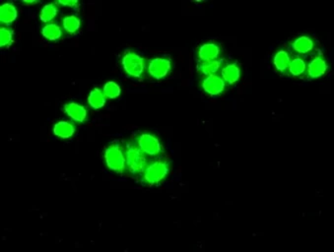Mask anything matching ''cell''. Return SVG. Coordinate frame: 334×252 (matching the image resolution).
I'll return each instance as SVG.
<instances>
[{"mask_svg": "<svg viewBox=\"0 0 334 252\" xmlns=\"http://www.w3.org/2000/svg\"><path fill=\"white\" fill-rule=\"evenodd\" d=\"M169 171V163L163 160H157L146 167L143 172V178L148 185H156L167 177Z\"/></svg>", "mask_w": 334, "mask_h": 252, "instance_id": "cell-1", "label": "cell"}, {"mask_svg": "<svg viewBox=\"0 0 334 252\" xmlns=\"http://www.w3.org/2000/svg\"><path fill=\"white\" fill-rule=\"evenodd\" d=\"M105 161L108 168L117 173H122L126 168V156L122 147L117 143L111 144L106 149Z\"/></svg>", "mask_w": 334, "mask_h": 252, "instance_id": "cell-2", "label": "cell"}, {"mask_svg": "<svg viewBox=\"0 0 334 252\" xmlns=\"http://www.w3.org/2000/svg\"><path fill=\"white\" fill-rule=\"evenodd\" d=\"M125 73L135 79H141L145 71V60L134 51H127L121 60Z\"/></svg>", "mask_w": 334, "mask_h": 252, "instance_id": "cell-3", "label": "cell"}, {"mask_svg": "<svg viewBox=\"0 0 334 252\" xmlns=\"http://www.w3.org/2000/svg\"><path fill=\"white\" fill-rule=\"evenodd\" d=\"M125 156H126V167L128 168L129 171L132 174H140L144 172L147 167L146 158L137 146L131 143L127 144Z\"/></svg>", "mask_w": 334, "mask_h": 252, "instance_id": "cell-4", "label": "cell"}, {"mask_svg": "<svg viewBox=\"0 0 334 252\" xmlns=\"http://www.w3.org/2000/svg\"><path fill=\"white\" fill-rule=\"evenodd\" d=\"M137 147L144 155L157 157L163 153V146L159 139L150 133H141L137 138Z\"/></svg>", "mask_w": 334, "mask_h": 252, "instance_id": "cell-5", "label": "cell"}, {"mask_svg": "<svg viewBox=\"0 0 334 252\" xmlns=\"http://www.w3.org/2000/svg\"><path fill=\"white\" fill-rule=\"evenodd\" d=\"M172 70L171 59L165 56L155 57L149 62L148 71L149 74L156 80L165 78Z\"/></svg>", "mask_w": 334, "mask_h": 252, "instance_id": "cell-6", "label": "cell"}, {"mask_svg": "<svg viewBox=\"0 0 334 252\" xmlns=\"http://www.w3.org/2000/svg\"><path fill=\"white\" fill-rule=\"evenodd\" d=\"M202 88L208 95L212 97H217L225 91L226 83L223 80L222 77L217 74L209 75L206 76V78L202 81Z\"/></svg>", "mask_w": 334, "mask_h": 252, "instance_id": "cell-7", "label": "cell"}, {"mask_svg": "<svg viewBox=\"0 0 334 252\" xmlns=\"http://www.w3.org/2000/svg\"><path fill=\"white\" fill-rule=\"evenodd\" d=\"M329 69V64L327 60L319 55L311 60L308 66V76L312 79H318L323 77Z\"/></svg>", "mask_w": 334, "mask_h": 252, "instance_id": "cell-8", "label": "cell"}, {"mask_svg": "<svg viewBox=\"0 0 334 252\" xmlns=\"http://www.w3.org/2000/svg\"><path fill=\"white\" fill-rule=\"evenodd\" d=\"M221 53L220 46L215 42H207L202 44L198 49V58L201 62L212 61L218 59Z\"/></svg>", "mask_w": 334, "mask_h": 252, "instance_id": "cell-9", "label": "cell"}, {"mask_svg": "<svg viewBox=\"0 0 334 252\" xmlns=\"http://www.w3.org/2000/svg\"><path fill=\"white\" fill-rule=\"evenodd\" d=\"M64 112L76 123H83L87 118V111L84 107L76 103H68L64 106Z\"/></svg>", "mask_w": 334, "mask_h": 252, "instance_id": "cell-10", "label": "cell"}, {"mask_svg": "<svg viewBox=\"0 0 334 252\" xmlns=\"http://www.w3.org/2000/svg\"><path fill=\"white\" fill-rule=\"evenodd\" d=\"M221 75L226 84L234 85L240 78V68L236 63H229L223 67Z\"/></svg>", "mask_w": 334, "mask_h": 252, "instance_id": "cell-11", "label": "cell"}, {"mask_svg": "<svg viewBox=\"0 0 334 252\" xmlns=\"http://www.w3.org/2000/svg\"><path fill=\"white\" fill-rule=\"evenodd\" d=\"M292 49L299 54H307L315 47L314 41L307 36H301L292 42Z\"/></svg>", "mask_w": 334, "mask_h": 252, "instance_id": "cell-12", "label": "cell"}, {"mask_svg": "<svg viewBox=\"0 0 334 252\" xmlns=\"http://www.w3.org/2000/svg\"><path fill=\"white\" fill-rule=\"evenodd\" d=\"M18 16L16 7L11 3H4L0 7V21L3 24L13 23Z\"/></svg>", "mask_w": 334, "mask_h": 252, "instance_id": "cell-13", "label": "cell"}, {"mask_svg": "<svg viewBox=\"0 0 334 252\" xmlns=\"http://www.w3.org/2000/svg\"><path fill=\"white\" fill-rule=\"evenodd\" d=\"M223 59H216L212 61H206V62H200L198 64L197 70L199 73L209 76V75H214L216 74L222 67Z\"/></svg>", "mask_w": 334, "mask_h": 252, "instance_id": "cell-14", "label": "cell"}, {"mask_svg": "<svg viewBox=\"0 0 334 252\" xmlns=\"http://www.w3.org/2000/svg\"><path fill=\"white\" fill-rule=\"evenodd\" d=\"M75 133V127L68 122H59L53 126V134L62 139H68Z\"/></svg>", "mask_w": 334, "mask_h": 252, "instance_id": "cell-15", "label": "cell"}, {"mask_svg": "<svg viewBox=\"0 0 334 252\" xmlns=\"http://www.w3.org/2000/svg\"><path fill=\"white\" fill-rule=\"evenodd\" d=\"M290 62H291V57H290L289 53L286 50H284V49L279 50L274 55L273 63H274L275 68L279 72H285L286 70H288Z\"/></svg>", "mask_w": 334, "mask_h": 252, "instance_id": "cell-16", "label": "cell"}, {"mask_svg": "<svg viewBox=\"0 0 334 252\" xmlns=\"http://www.w3.org/2000/svg\"><path fill=\"white\" fill-rule=\"evenodd\" d=\"M88 103L94 110H100L106 105V96L99 88L91 91L88 97Z\"/></svg>", "mask_w": 334, "mask_h": 252, "instance_id": "cell-17", "label": "cell"}, {"mask_svg": "<svg viewBox=\"0 0 334 252\" xmlns=\"http://www.w3.org/2000/svg\"><path fill=\"white\" fill-rule=\"evenodd\" d=\"M288 70L292 76L300 77L306 72L307 64L302 57H295L294 59H291Z\"/></svg>", "mask_w": 334, "mask_h": 252, "instance_id": "cell-18", "label": "cell"}, {"mask_svg": "<svg viewBox=\"0 0 334 252\" xmlns=\"http://www.w3.org/2000/svg\"><path fill=\"white\" fill-rule=\"evenodd\" d=\"M42 35L48 41H56L62 36V32L58 25L48 24L43 28Z\"/></svg>", "mask_w": 334, "mask_h": 252, "instance_id": "cell-19", "label": "cell"}, {"mask_svg": "<svg viewBox=\"0 0 334 252\" xmlns=\"http://www.w3.org/2000/svg\"><path fill=\"white\" fill-rule=\"evenodd\" d=\"M62 25L68 34H75L79 31L81 27V21L78 17L74 15H70L63 19Z\"/></svg>", "mask_w": 334, "mask_h": 252, "instance_id": "cell-20", "label": "cell"}, {"mask_svg": "<svg viewBox=\"0 0 334 252\" xmlns=\"http://www.w3.org/2000/svg\"><path fill=\"white\" fill-rule=\"evenodd\" d=\"M57 14V7L53 3H49L44 6V8L41 11L40 19L44 23H48L51 20L54 19V17Z\"/></svg>", "mask_w": 334, "mask_h": 252, "instance_id": "cell-21", "label": "cell"}, {"mask_svg": "<svg viewBox=\"0 0 334 252\" xmlns=\"http://www.w3.org/2000/svg\"><path fill=\"white\" fill-rule=\"evenodd\" d=\"M103 92H104L106 98L115 99V98L119 97V95L121 93V89H120L118 84H116L115 82L110 81V82H107L105 84Z\"/></svg>", "mask_w": 334, "mask_h": 252, "instance_id": "cell-22", "label": "cell"}, {"mask_svg": "<svg viewBox=\"0 0 334 252\" xmlns=\"http://www.w3.org/2000/svg\"><path fill=\"white\" fill-rule=\"evenodd\" d=\"M13 31L8 28L0 29V46L1 48H6L13 42Z\"/></svg>", "mask_w": 334, "mask_h": 252, "instance_id": "cell-23", "label": "cell"}, {"mask_svg": "<svg viewBox=\"0 0 334 252\" xmlns=\"http://www.w3.org/2000/svg\"><path fill=\"white\" fill-rule=\"evenodd\" d=\"M59 4L64 5V6H68L71 8H75L78 6V1L76 0H69V1H58Z\"/></svg>", "mask_w": 334, "mask_h": 252, "instance_id": "cell-24", "label": "cell"}, {"mask_svg": "<svg viewBox=\"0 0 334 252\" xmlns=\"http://www.w3.org/2000/svg\"><path fill=\"white\" fill-rule=\"evenodd\" d=\"M23 3L26 5H30V4H37L39 3V1H24Z\"/></svg>", "mask_w": 334, "mask_h": 252, "instance_id": "cell-25", "label": "cell"}]
</instances>
